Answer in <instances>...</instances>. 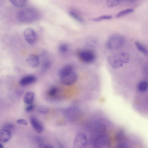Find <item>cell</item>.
I'll return each instance as SVG.
<instances>
[{"instance_id": "obj_15", "label": "cell", "mask_w": 148, "mask_h": 148, "mask_svg": "<svg viewBox=\"0 0 148 148\" xmlns=\"http://www.w3.org/2000/svg\"><path fill=\"white\" fill-rule=\"evenodd\" d=\"M135 43L138 50L140 52L145 56H147V50L143 45L139 42L137 41L135 42Z\"/></svg>"}, {"instance_id": "obj_10", "label": "cell", "mask_w": 148, "mask_h": 148, "mask_svg": "<svg viewBox=\"0 0 148 148\" xmlns=\"http://www.w3.org/2000/svg\"><path fill=\"white\" fill-rule=\"evenodd\" d=\"M36 80L35 76L29 75L23 77L20 81V84L23 86H27L34 83Z\"/></svg>"}, {"instance_id": "obj_18", "label": "cell", "mask_w": 148, "mask_h": 148, "mask_svg": "<svg viewBox=\"0 0 148 148\" xmlns=\"http://www.w3.org/2000/svg\"><path fill=\"white\" fill-rule=\"evenodd\" d=\"M134 9L130 8L122 10L119 12L116 15V17L119 18L125 15L133 12Z\"/></svg>"}, {"instance_id": "obj_3", "label": "cell", "mask_w": 148, "mask_h": 148, "mask_svg": "<svg viewBox=\"0 0 148 148\" xmlns=\"http://www.w3.org/2000/svg\"><path fill=\"white\" fill-rule=\"evenodd\" d=\"M110 141L108 137L104 134L98 135L95 139L93 145L95 147L107 148L110 145Z\"/></svg>"}, {"instance_id": "obj_31", "label": "cell", "mask_w": 148, "mask_h": 148, "mask_svg": "<svg viewBox=\"0 0 148 148\" xmlns=\"http://www.w3.org/2000/svg\"><path fill=\"white\" fill-rule=\"evenodd\" d=\"M3 146L2 144L0 143V148H3Z\"/></svg>"}, {"instance_id": "obj_13", "label": "cell", "mask_w": 148, "mask_h": 148, "mask_svg": "<svg viewBox=\"0 0 148 148\" xmlns=\"http://www.w3.org/2000/svg\"><path fill=\"white\" fill-rule=\"evenodd\" d=\"M34 97V94L33 92H26L24 96V103L27 104H31L33 101Z\"/></svg>"}, {"instance_id": "obj_6", "label": "cell", "mask_w": 148, "mask_h": 148, "mask_svg": "<svg viewBox=\"0 0 148 148\" xmlns=\"http://www.w3.org/2000/svg\"><path fill=\"white\" fill-rule=\"evenodd\" d=\"M87 144V138L86 135L83 133L78 134L75 136L73 143L74 148H85Z\"/></svg>"}, {"instance_id": "obj_29", "label": "cell", "mask_w": 148, "mask_h": 148, "mask_svg": "<svg viewBox=\"0 0 148 148\" xmlns=\"http://www.w3.org/2000/svg\"><path fill=\"white\" fill-rule=\"evenodd\" d=\"M34 106L33 105H30L27 106L25 109L26 111L27 112H29L32 110L34 108Z\"/></svg>"}, {"instance_id": "obj_2", "label": "cell", "mask_w": 148, "mask_h": 148, "mask_svg": "<svg viewBox=\"0 0 148 148\" xmlns=\"http://www.w3.org/2000/svg\"><path fill=\"white\" fill-rule=\"evenodd\" d=\"M125 41L124 37L119 34L111 35L108 39L107 46L109 49L117 50L121 48L124 45Z\"/></svg>"}, {"instance_id": "obj_21", "label": "cell", "mask_w": 148, "mask_h": 148, "mask_svg": "<svg viewBox=\"0 0 148 148\" xmlns=\"http://www.w3.org/2000/svg\"><path fill=\"white\" fill-rule=\"evenodd\" d=\"M58 92V89L55 87L50 88L47 92V95L50 97H55Z\"/></svg>"}, {"instance_id": "obj_22", "label": "cell", "mask_w": 148, "mask_h": 148, "mask_svg": "<svg viewBox=\"0 0 148 148\" xmlns=\"http://www.w3.org/2000/svg\"><path fill=\"white\" fill-rule=\"evenodd\" d=\"M120 2L118 0H107L106 4L109 7H113L118 5Z\"/></svg>"}, {"instance_id": "obj_23", "label": "cell", "mask_w": 148, "mask_h": 148, "mask_svg": "<svg viewBox=\"0 0 148 148\" xmlns=\"http://www.w3.org/2000/svg\"><path fill=\"white\" fill-rule=\"evenodd\" d=\"M68 46L65 44H62L59 47V51L61 53H64L66 52L68 50Z\"/></svg>"}, {"instance_id": "obj_16", "label": "cell", "mask_w": 148, "mask_h": 148, "mask_svg": "<svg viewBox=\"0 0 148 148\" xmlns=\"http://www.w3.org/2000/svg\"><path fill=\"white\" fill-rule=\"evenodd\" d=\"M69 13L72 17L81 23H83L84 22L83 19L81 16L75 10H70L69 12Z\"/></svg>"}, {"instance_id": "obj_25", "label": "cell", "mask_w": 148, "mask_h": 148, "mask_svg": "<svg viewBox=\"0 0 148 148\" xmlns=\"http://www.w3.org/2000/svg\"><path fill=\"white\" fill-rule=\"evenodd\" d=\"M51 62L49 60H45L42 63V68L44 69H47L49 68L51 65Z\"/></svg>"}, {"instance_id": "obj_4", "label": "cell", "mask_w": 148, "mask_h": 148, "mask_svg": "<svg viewBox=\"0 0 148 148\" xmlns=\"http://www.w3.org/2000/svg\"><path fill=\"white\" fill-rule=\"evenodd\" d=\"M60 77L61 82L66 86L72 85L76 82L77 78V75L74 70Z\"/></svg>"}, {"instance_id": "obj_7", "label": "cell", "mask_w": 148, "mask_h": 148, "mask_svg": "<svg viewBox=\"0 0 148 148\" xmlns=\"http://www.w3.org/2000/svg\"><path fill=\"white\" fill-rule=\"evenodd\" d=\"M79 58L84 62L89 63L93 62L95 58L94 53L89 50H84L80 51L78 54Z\"/></svg>"}, {"instance_id": "obj_28", "label": "cell", "mask_w": 148, "mask_h": 148, "mask_svg": "<svg viewBox=\"0 0 148 148\" xmlns=\"http://www.w3.org/2000/svg\"><path fill=\"white\" fill-rule=\"evenodd\" d=\"M38 147L42 148H51L53 147L51 145H45L41 143L38 145Z\"/></svg>"}, {"instance_id": "obj_24", "label": "cell", "mask_w": 148, "mask_h": 148, "mask_svg": "<svg viewBox=\"0 0 148 148\" xmlns=\"http://www.w3.org/2000/svg\"><path fill=\"white\" fill-rule=\"evenodd\" d=\"M38 111L40 113L46 114L48 113L49 110L48 108L46 107L41 106L38 109Z\"/></svg>"}, {"instance_id": "obj_14", "label": "cell", "mask_w": 148, "mask_h": 148, "mask_svg": "<svg viewBox=\"0 0 148 148\" xmlns=\"http://www.w3.org/2000/svg\"><path fill=\"white\" fill-rule=\"evenodd\" d=\"M73 71V67L71 64L66 65L62 67L60 70L59 75L61 76Z\"/></svg>"}, {"instance_id": "obj_20", "label": "cell", "mask_w": 148, "mask_h": 148, "mask_svg": "<svg viewBox=\"0 0 148 148\" xmlns=\"http://www.w3.org/2000/svg\"><path fill=\"white\" fill-rule=\"evenodd\" d=\"M10 1L14 5L18 7L24 6L27 1V0H10Z\"/></svg>"}, {"instance_id": "obj_26", "label": "cell", "mask_w": 148, "mask_h": 148, "mask_svg": "<svg viewBox=\"0 0 148 148\" xmlns=\"http://www.w3.org/2000/svg\"><path fill=\"white\" fill-rule=\"evenodd\" d=\"M13 127V124L11 123H7L5 124L3 127V129L9 130L12 129Z\"/></svg>"}, {"instance_id": "obj_17", "label": "cell", "mask_w": 148, "mask_h": 148, "mask_svg": "<svg viewBox=\"0 0 148 148\" xmlns=\"http://www.w3.org/2000/svg\"><path fill=\"white\" fill-rule=\"evenodd\" d=\"M138 90L140 92H145L147 90L148 83L147 82L143 81H141L138 86Z\"/></svg>"}, {"instance_id": "obj_19", "label": "cell", "mask_w": 148, "mask_h": 148, "mask_svg": "<svg viewBox=\"0 0 148 148\" xmlns=\"http://www.w3.org/2000/svg\"><path fill=\"white\" fill-rule=\"evenodd\" d=\"M112 16L110 15H103L98 17L91 18L90 20L95 22H99L103 20H109L112 19Z\"/></svg>"}, {"instance_id": "obj_5", "label": "cell", "mask_w": 148, "mask_h": 148, "mask_svg": "<svg viewBox=\"0 0 148 148\" xmlns=\"http://www.w3.org/2000/svg\"><path fill=\"white\" fill-rule=\"evenodd\" d=\"M108 60L110 66L114 69L119 68L124 64L120 53L108 57Z\"/></svg>"}, {"instance_id": "obj_9", "label": "cell", "mask_w": 148, "mask_h": 148, "mask_svg": "<svg viewBox=\"0 0 148 148\" xmlns=\"http://www.w3.org/2000/svg\"><path fill=\"white\" fill-rule=\"evenodd\" d=\"M31 124L35 131L38 133H41L43 130V127L40 122L36 117H31L30 118Z\"/></svg>"}, {"instance_id": "obj_8", "label": "cell", "mask_w": 148, "mask_h": 148, "mask_svg": "<svg viewBox=\"0 0 148 148\" xmlns=\"http://www.w3.org/2000/svg\"><path fill=\"white\" fill-rule=\"evenodd\" d=\"M23 35L26 41L29 44L34 43L36 40V34L32 28H27L25 29L23 32Z\"/></svg>"}, {"instance_id": "obj_30", "label": "cell", "mask_w": 148, "mask_h": 148, "mask_svg": "<svg viewBox=\"0 0 148 148\" xmlns=\"http://www.w3.org/2000/svg\"><path fill=\"white\" fill-rule=\"evenodd\" d=\"M118 0L119 1V2H121L124 1H126L129 0V1H133L134 0Z\"/></svg>"}, {"instance_id": "obj_12", "label": "cell", "mask_w": 148, "mask_h": 148, "mask_svg": "<svg viewBox=\"0 0 148 148\" xmlns=\"http://www.w3.org/2000/svg\"><path fill=\"white\" fill-rule=\"evenodd\" d=\"M11 133L9 130L2 129L0 130V142L5 143L10 139Z\"/></svg>"}, {"instance_id": "obj_27", "label": "cell", "mask_w": 148, "mask_h": 148, "mask_svg": "<svg viewBox=\"0 0 148 148\" xmlns=\"http://www.w3.org/2000/svg\"><path fill=\"white\" fill-rule=\"evenodd\" d=\"M16 122L17 123L24 125H27V123L26 120L23 119H20L17 120Z\"/></svg>"}, {"instance_id": "obj_11", "label": "cell", "mask_w": 148, "mask_h": 148, "mask_svg": "<svg viewBox=\"0 0 148 148\" xmlns=\"http://www.w3.org/2000/svg\"><path fill=\"white\" fill-rule=\"evenodd\" d=\"M30 66L32 68H36L39 64V59L37 56L35 54L30 55L27 60Z\"/></svg>"}, {"instance_id": "obj_1", "label": "cell", "mask_w": 148, "mask_h": 148, "mask_svg": "<svg viewBox=\"0 0 148 148\" xmlns=\"http://www.w3.org/2000/svg\"><path fill=\"white\" fill-rule=\"evenodd\" d=\"M38 17V13L34 9L27 8L20 10L17 14L18 19L23 23H30L36 20Z\"/></svg>"}]
</instances>
